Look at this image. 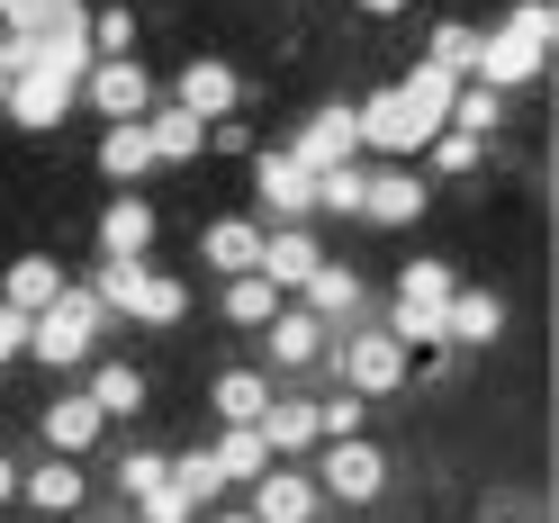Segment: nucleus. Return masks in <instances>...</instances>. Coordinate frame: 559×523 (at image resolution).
I'll list each match as a JSON object with an SVG mask.
<instances>
[{
  "instance_id": "34",
  "label": "nucleus",
  "mask_w": 559,
  "mask_h": 523,
  "mask_svg": "<svg viewBox=\"0 0 559 523\" xmlns=\"http://www.w3.org/2000/svg\"><path fill=\"white\" fill-rule=\"evenodd\" d=\"M63 19H82V0H0L10 37H37V27H63Z\"/></svg>"
},
{
  "instance_id": "15",
  "label": "nucleus",
  "mask_w": 559,
  "mask_h": 523,
  "mask_svg": "<svg viewBox=\"0 0 559 523\" xmlns=\"http://www.w3.org/2000/svg\"><path fill=\"white\" fill-rule=\"evenodd\" d=\"M506 334V298L497 289H451V317H442V343L451 353H487Z\"/></svg>"
},
{
  "instance_id": "6",
  "label": "nucleus",
  "mask_w": 559,
  "mask_h": 523,
  "mask_svg": "<svg viewBox=\"0 0 559 523\" xmlns=\"http://www.w3.org/2000/svg\"><path fill=\"white\" fill-rule=\"evenodd\" d=\"M334 370H343V389H353V397H397L406 370H415V353H406L389 325H370V334H353V343L334 353Z\"/></svg>"
},
{
  "instance_id": "29",
  "label": "nucleus",
  "mask_w": 559,
  "mask_h": 523,
  "mask_svg": "<svg viewBox=\"0 0 559 523\" xmlns=\"http://www.w3.org/2000/svg\"><path fill=\"white\" fill-rule=\"evenodd\" d=\"M207 451H217V469H226V487H253V478L271 469V442H262L253 425H226V433L207 442Z\"/></svg>"
},
{
  "instance_id": "7",
  "label": "nucleus",
  "mask_w": 559,
  "mask_h": 523,
  "mask_svg": "<svg viewBox=\"0 0 559 523\" xmlns=\"http://www.w3.org/2000/svg\"><path fill=\"white\" fill-rule=\"evenodd\" d=\"M379 487H389V451L361 442V433H334V442H325V469H317V497H334V506H370Z\"/></svg>"
},
{
  "instance_id": "44",
  "label": "nucleus",
  "mask_w": 559,
  "mask_h": 523,
  "mask_svg": "<svg viewBox=\"0 0 559 523\" xmlns=\"http://www.w3.org/2000/svg\"><path fill=\"white\" fill-rule=\"evenodd\" d=\"M0 63H10V27H0Z\"/></svg>"
},
{
  "instance_id": "45",
  "label": "nucleus",
  "mask_w": 559,
  "mask_h": 523,
  "mask_svg": "<svg viewBox=\"0 0 559 523\" xmlns=\"http://www.w3.org/2000/svg\"><path fill=\"white\" fill-rule=\"evenodd\" d=\"M0 99H10V63H0Z\"/></svg>"
},
{
  "instance_id": "30",
  "label": "nucleus",
  "mask_w": 559,
  "mask_h": 523,
  "mask_svg": "<svg viewBox=\"0 0 559 523\" xmlns=\"http://www.w3.org/2000/svg\"><path fill=\"white\" fill-rule=\"evenodd\" d=\"M207 397H217V415H226V425H253V415L271 406V379L235 361V370H217V389H207Z\"/></svg>"
},
{
  "instance_id": "20",
  "label": "nucleus",
  "mask_w": 559,
  "mask_h": 523,
  "mask_svg": "<svg viewBox=\"0 0 559 523\" xmlns=\"http://www.w3.org/2000/svg\"><path fill=\"white\" fill-rule=\"evenodd\" d=\"M99 171H109V181H145V171H154L145 118H109V127H99Z\"/></svg>"
},
{
  "instance_id": "16",
  "label": "nucleus",
  "mask_w": 559,
  "mask_h": 523,
  "mask_svg": "<svg viewBox=\"0 0 559 523\" xmlns=\"http://www.w3.org/2000/svg\"><path fill=\"white\" fill-rule=\"evenodd\" d=\"M262 343H271V370H317V361H325V317L280 307V317L262 325Z\"/></svg>"
},
{
  "instance_id": "19",
  "label": "nucleus",
  "mask_w": 559,
  "mask_h": 523,
  "mask_svg": "<svg viewBox=\"0 0 559 523\" xmlns=\"http://www.w3.org/2000/svg\"><path fill=\"white\" fill-rule=\"evenodd\" d=\"M145 135H154V163H199V154H207V127L181 109V99H154V109H145Z\"/></svg>"
},
{
  "instance_id": "9",
  "label": "nucleus",
  "mask_w": 559,
  "mask_h": 523,
  "mask_svg": "<svg viewBox=\"0 0 559 523\" xmlns=\"http://www.w3.org/2000/svg\"><path fill=\"white\" fill-rule=\"evenodd\" d=\"M82 99L99 109V127H109V118H145V109H154V73H145L135 55H91Z\"/></svg>"
},
{
  "instance_id": "38",
  "label": "nucleus",
  "mask_w": 559,
  "mask_h": 523,
  "mask_svg": "<svg viewBox=\"0 0 559 523\" xmlns=\"http://www.w3.org/2000/svg\"><path fill=\"white\" fill-rule=\"evenodd\" d=\"M135 514H145V523H190L199 506H190V497H181V487H171V478H163V487H154V497H135Z\"/></svg>"
},
{
  "instance_id": "37",
  "label": "nucleus",
  "mask_w": 559,
  "mask_h": 523,
  "mask_svg": "<svg viewBox=\"0 0 559 523\" xmlns=\"http://www.w3.org/2000/svg\"><path fill=\"white\" fill-rule=\"evenodd\" d=\"M163 478H171V451H127L118 461V497H154Z\"/></svg>"
},
{
  "instance_id": "11",
  "label": "nucleus",
  "mask_w": 559,
  "mask_h": 523,
  "mask_svg": "<svg viewBox=\"0 0 559 523\" xmlns=\"http://www.w3.org/2000/svg\"><path fill=\"white\" fill-rule=\"evenodd\" d=\"M415 217H425V171L415 163H370L361 226H415Z\"/></svg>"
},
{
  "instance_id": "13",
  "label": "nucleus",
  "mask_w": 559,
  "mask_h": 523,
  "mask_svg": "<svg viewBox=\"0 0 559 523\" xmlns=\"http://www.w3.org/2000/svg\"><path fill=\"white\" fill-rule=\"evenodd\" d=\"M289 154L307 163V171H325V163H353L361 154V127H353V109H343V99H325L317 118H307L298 135H289Z\"/></svg>"
},
{
  "instance_id": "22",
  "label": "nucleus",
  "mask_w": 559,
  "mask_h": 523,
  "mask_svg": "<svg viewBox=\"0 0 559 523\" xmlns=\"http://www.w3.org/2000/svg\"><path fill=\"white\" fill-rule=\"evenodd\" d=\"M199 253H207V271H217V281H235V271H253V262H262V217H217Z\"/></svg>"
},
{
  "instance_id": "23",
  "label": "nucleus",
  "mask_w": 559,
  "mask_h": 523,
  "mask_svg": "<svg viewBox=\"0 0 559 523\" xmlns=\"http://www.w3.org/2000/svg\"><path fill=\"white\" fill-rule=\"evenodd\" d=\"M109 425H127V415H145V370L135 361H91V389H82Z\"/></svg>"
},
{
  "instance_id": "27",
  "label": "nucleus",
  "mask_w": 559,
  "mask_h": 523,
  "mask_svg": "<svg viewBox=\"0 0 559 523\" xmlns=\"http://www.w3.org/2000/svg\"><path fill=\"white\" fill-rule=\"evenodd\" d=\"M253 433L271 442V461H280V451H317V442H325V433H317V406H280V397L253 415Z\"/></svg>"
},
{
  "instance_id": "21",
  "label": "nucleus",
  "mask_w": 559,
  "mask_h": 523,
  "mask_svg": "<svg viewBox=\"0 0 559 523\" xmlns=\"http://www.w3.org/2000/svg\"><path fill=\"white\" fill-rule=\"evenodd\" d=\"M55 289H63V262L55 253H19L10 271H0V307H19V317H37Z\"/></svg>"
},
{
  "instance_id": "17",
  "label": "nucleus",
  "mask_w": 559,
  "mask_h": 523,
  "mask_svg": "<svg viewBox=\"0 0 559 523\" xmlns=\"http://www.w3.org/2000/svg\"><path fill=\"white\" fill-rule=\"evenodd\" d=\"M46 442L63 451V461H82V451H99V442H109V415H99V406L73 389V397H55V406H46Z\"/></svg>"
},
{
  "instance_id": "32",
  "label": "nucleus",
  "mask_w": 559,
  "mask_h": 523,
  "mask_svg": "<svg viewBox=\"0 0 559 523\" xmlns=\"http://www.w3.org/2000/svg\"><path fill=\"white\" fill-rule=\"evenodd\" d=\"M442 127H461V135H497V127H506V91L461 82V91H451V118H442Z\"/></svg>"
},
{
  "instance_id": "42",
  "label": "nucleus",
  "mask_w": 559,
  "mask_h": 523,
  "mask_svg": "<svg viewBox=\"0 0 559 523\" xmlns=\"http://www.w3.org/2000/svg\"><path fill=\"white\" fill-rule=\"evenodd\" d=\"M19 497V461H0V506H10Z\"/></svg>"
},
{
  "instance_id": "31",
  "label": "nucleus",
  "mask_w": 559,
  "mask_h": 523,
  "mask_svg": "<svg viewBox=\"0 0 559 523\" xmlns=\"http://www.w3.org/2000/svg\"><path fill=\"white\" fill-rule=\"evenodd\" d=\"M425 63H433V73H451V82H469V63H478V27H469V19H442L433 37H425Z\"/></svg>"
},
{
  "instance_id": "24",
  "label": "nucleus",
  "mask_w": 559,
  "mask_h": 523,
  "mask_svg": "<svg viewBox=\"0 0 559 523\" xmlns=\"http://www.w3.org/2000/svg\"><path fill=\"white\" fill-rule=\"evenodd\" d=\"M19 497L37 506V514H73V506H82V461H63V451H55V461L19 469Z\"/></svg>"
},
{
  "instance_id": "18",
  "label": "nucleus",
  "mask_w": 559,
  "mask_h": 523,
  "mask_svg": "<svg viewBox=\"0 0 559 523\" xmlns=\"http://www.w3.org/2000/svg\"><path fill=\"white\" fill-rule=\"evenodd\" d=\"M317 262H325V253H317V235H307V226H271V235H262V262H253V271H262L271 289H298Z\"/></svg>"
},
{
  "instance_id": "40",
  "label": "nucleus",
  "mask_w": 559,
  "mask_h": 523,
  "mask_svg": "<svg viewBox=\"0 0 559 523\" xmlns=\"http://www.w3.org/2000/svg\"><path fill=\"white\" fill-rule=\"evenodd\" d=\"M10 361H27V317H19V307H0V370H10Z\"/></svg>"
},
{
  "instance_id": "8",
  "label": "nucleus",
  "mask_w": 559,
  "mask_h": 523,
  "mask_svg": "<svg viewBox=\"0 0 559 523\" xmlns=\"http://www.w3.org/2000/svg\"><path fill=\"white\" fill-rule=\"evenodd\" d=\"M253 199L271 207L280 226H307V217H317V171H307L289 145H262L253 154Z\"/></svg>"
},
{
  "instance_id": "25",
  "label": "nucleus",
  "mask_w": 559,
  "mask_h": 523,
  "mask_svg": "<svg viewBox=\"0 0 559 523\" xmlns=\"http://www.w3.org/2000/svg\"><path fill=\"white\" fill-rule=\"evenodd\" d=\"M154 243V207L145 199H109V217H99V262H135Z\"/></svg>"
},
{
  "instance_id": "28",
  "label": "nucleus",
  "mask_w": 559,
  "mask_h": 523,
  "mask_svg": "<svg viewBox=\"0 0 559 523\" xmlns=\"http://www.w3.org/2000/svg\"><path fill=\"white\" fill-rule=\"evenodd\" d=\"M361 190H370V154L325 163L317 171V217H361Z\"/></svg>"
},
{
  "instance_id": "12",
  "label": "nucleus",
  "mask_w": 559,
  "mask_h": 523,
  "mask_svg": "<svg viewBox=\"0 0 559 523\" xmlns=\"http://www.w3.org/2000/svg\"><path fill=\"white\" fill-rule=\"evenodd\" d=\"M317 506H325V497H317V478L271 461V469L253 478V506H243V514H253V523H317Z\"/></svg>"
},
{
  "instance_id": "5",
  "label": "nucleus",
  "mask_w": 559,
  "mask_h": 523,
  "mask_svg": "<svg viewBox=\"0 0 559 523\" xmlns=\"http://www.w3.org/2000/svg\"><path fill=\"white\" fill-rule=\"evenodd\" d=\"M99 298H109V317H135V325H181L190 317V289L171 281V271H154L145 253L135 262H99Z\"/></svg>"
},
{
  "instance_id": "43",
  "label": "nucleus",
  "mask_w": 559,
  "mask_h": 523,
  "mask_svg": "<svg viewBox=\"0 0 559 523\" xmlns=\"http://www.w3.org/2000/svg\"><path fill=\"white\" fill-rule=\"evenodd\" d=\"M217 523H253V514H243V506H226V514H217Z\"/></svg>"
},
{
  "instance_id": "2",
  "label": "nucleus",
  "mask_w": 559,
  "mask_h": 523,
  "mask_svg": "<svg viewBox=\"0 0 559 523\" xmlns=\"http://www.w3.org/2000/svg\"><path fill=\"white\" fill-rule=\"evenodd\" d=\"M451 73H433V63H415V73H397L389 91H370L361 109H353V127H361V154H379V163H415L442 135V118H451Z\"/></svg>"
},
{
  "instance_id": "26",
  "label": "nucleus",
  "mask_w": 559,
  "mask_h": 523,
  "mask_svg": "<svg viewBox=\"0 0 559 523\" xmlns=\"http://www.w3.org/2000/svg\"><path fill=\"white\" fill-rule=\"evenodd\" d=\"M217 307H226V325H243V334H262V325L280 317V307H289V289H271L262 271H235V281H226V298H217Z\"/></svg>"
},
{
  "instance_id": "4",
  "label": "nucleus",
  "mask_w": 559,
  "mask_h": 523,
  "mask_svg": "<svg viewBox=\"0 0 559 523\" xmlns=\"http://www.w3.org/2000/svg\"><path fill=\"white\" fill-rule=\"evenodd\" d=\"M550 37H559V19H550V0H514L497 37H478V63H469V82L487 91H523V82H542V63H550Z\"/></svg>"
},
{
  "instance_id": "14",
  "label": "nucleus",
  "mask_w": 559,
  "mask_h": 523,
  "mask_svg": "<svg viewBox=\"0 0 559 523\" xmlns=\"http://www.w3.org/2000/svg\"><path fill=\"white\" fill-rule=\"evenodd\" d=\"M361 271L353 262H317V271H307V281H298V307H307V317H325V325H353L361 317Z\"/></svg>"
},
{
  "instance_id": "3",
  "label": "nucleus",
  "mask_w": 559,
  "mask_h": 523,
  "mask_svg": "<svg viewBox=\"0 0 559 523\" xmlns=\"http://www.w3.org/2000/svg\"><path fill=\"white\" fill-rule=\"evenodd\" d=\"M99 334H109V298L63 281L37 317H27V361H37V370H82L99 353Z\"/></svg>"
},
{
  "instance_id": "41",
  "label": "nucleus",
  "mask_w": 559,
  "mask_h": 523,
  "mask_svg": "<svg viewBox=\"0 0 559 523\" xmlns=\"http://www.w3.org/2000/svg\"><path fill=\"white\" fill-rule=\"evenodd\" d=\"M361 10H370V19H397V10H415V0H361Z\"/></svg>"
},
{
  "instance_id": "39",
  "label": "nucleus",
  "mask_w": 559,
  "mask_h": 523,
  "mask_svg": "<svg viewBox=\"0 0 559 523\" xmlns=\"http://www.w3.org/2000/svg\"><path fill=\"white\" fill-rule=\"evenodd\" d=\"M317 433H361V397H353V389H343L334 406H317Z\"/></svg>"
},
{
  "instance_id": "36",
  "label": "nucleus",
  "mask_w": 559,
  "mask_h": 523,
  "mask_svg": "<svg viewBox=\"0 0 559 523\" xmlns=\"http://www.w3.org/2000/svg\"><path fill=\"white\" fill-rule=\"evenodd\" d=\"M425 163H433V171H451V181H461V171H478V163H487V135H461V127H442L433 145H425Z\"/></svg>"
},
{
  "instance_id": "10",
  "label": "nucleus",
  "mask_w": 559,
  "mask_h": 523,
  "mask_svg": "<svg viewBox=\"0 0 559 523\" xmlns=\"http://www.w3.org/2000/svg\"><path fill=\"white\" fill-rule=\"evenodd\" d=\"M171 99H181L199 127H217V118H235V109H243V73H235V63H217V55H199V63H181Z\"/></svg>"
},
{
  "instance_id": "33",
  "label": "nucleus",
  "mask_w": 559,
  "mask_h": 523,
  "mask_svg": "<svg viewBox=\"0 0 559 523\" xmlns=\"http://www.w3.org/2000/svg\"><path fill=\"white\" fill-rule=\"evenodd\" d=\"M171 487H181V497L207 514V506L226 497V469H217V451H171Z\"/></svg>"
},
{
  "instance_id": "1",
  "label": "nucleus",
  "mask_w": 559,
  "mask_h": 523,
  "mask_svg": "<svg viewBox=\"0 0 559 523\" xmlns=\"http://www.w3.org/2000/svg\"><path fill=\"white\" fill-rule=\"evenodd\" d=\"M82 73H91V37H82V19L37 27V37H10V99H0V118H19L27 135L63 127V109L82 99Z\"/></svg>"
},
{
  "instance_id": "35",
  "label": "nucleus",
  "mask_w": 559,
  "mask_h": 523,
  "mask_svg": "<svg viewBox=\"0 0 559 523\" xmlns=\"http://www.w3.org/2000/svg\"><path fill=\"white\" fill-rule=\"evenodd\" d=\"M82 37H91V55H135V10H82Z\"/></svg>"
}]
</instances>
